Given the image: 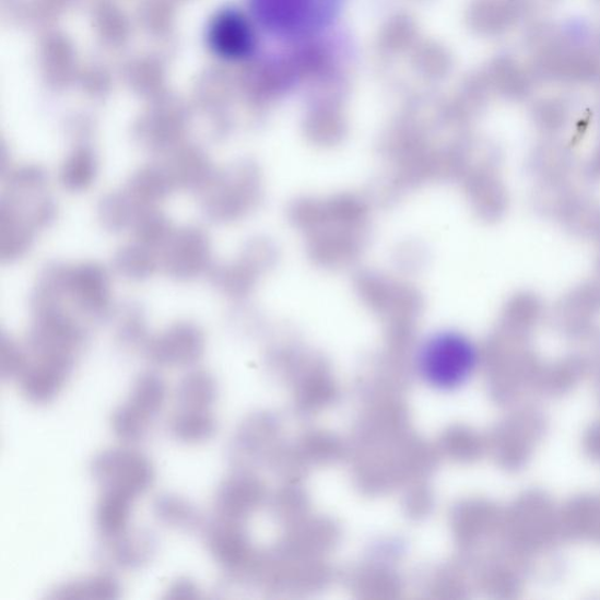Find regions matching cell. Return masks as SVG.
I'll return each mask as SVG.
<instances>
[{"label": "cell", "mask_w": 600, "mask_h": 600, "mask_svg": "<svg viewBox=\"0 0 600 600\" xmlns=\"http://www.w3.org/2000/svg\"><path fill=\"white\" fill-rule=\"evenodd\" d=\"M478 351L472 340L457 332H439L425 340L416 355L417 375L440 392L462 387L474 375Z\"/></svg>", "instance_id": "6da1fadb"}, {"label": "cell", "mask_w": 600, "mask_h": 600, "mask_svg": "<svg viewBox=\"0 0 600 600\" xmlns=\"http://www.w3.org/2000/svg\"><path fill=\"white\" fill-rule=\"evenodd\" d=\"M27 334V349L35 361L50 362L72 368L74 358L85 343V330L67 307L34 311Z\"/></svg>", "instance_id": "7a4b0ae2"}, {"label": "cell", "mask_w": 600, "mask_h": 600, "mask_svg": "<svg viewBox=\"0 0 600 600\" xmlns=\"http://www.w3.org/2000/svg\"><path fill=\"white\" fill-rule=\"evenodd\" d=\"M344 0H263V20L275 35L299 42L328 30Z\"/></svg>", "instance_id": "3957f363"}, {"label": "cell", "mask_w": 600, "mask_h": 600, "mask_svg": "<svg viewBox=\"0 0 600 600\" xmlns=\"http://www.w3.org/2000/svg\"><path fill=\"white\" fill-rule=\"evenodd\" d=\"M64 304L79 316L91 320L105 318L111 309L109 275L94 262L57 264Z\"/></svg>", "instance_id": "277c9868"}, {"label": "cell", "mask_w": 600, "mask_h": 600, "mask_svg": "<svg viewBox=\"0 0 600 600\" xmlns=\"http://www.w3.org/2000/svg\"><path fill=\"white\" fill-rule=\"evenodd\" d=\"M255 175L245 165L215 170L200 191L203 214L215 223H230L247 213L255 200Z\"/></svg>", "instance_id": "5b68a950"}, {"label": "cell", "mask_w": 600, "mask_h": 600, "mask_svg": "<svg viewBox=\"0 0 600 600\" xmlns=\"http://www.w3.org/2000/svg\"><path fill=\"white\" fill-rule=\"evenodd\" d=\"M212 245L199 226L187 225L173 230L160 250V269L178 282L201 278L212 268Z\"/></svg>", "instance_id": "8992f818"}, {"label": "cell", "mask_w": 600, "mask_h": 600, "mask_svg": "<svg viewBox=\"0 0 600 600\" xmlns=\"http://www.w3.org/2000/svg\"><path fill=\"white\" fill-rule=\"evenodd\" d=\"M92 472L104 490L132 497L148 491L153 481L151 462L133 449L115 448L99 454L93 461Z\"/></svg>", "instance_id": "52a82bcc"}, {"label": "cell", "mask_w": 600, "mask_h": 600, "mask_svg": "<svg viewBox=\"0 0 600 600\" xmlns=\"http://www.w3.org/2000/svg\"><path fill=\"white\" fill-rule=\"evenodd\" d=\"M204 346L205 338L198 326L189 321H178L151 338L145 352L156 365L186 367L202 358Z\"/></svg>", "instance_id": "ba28073f"}, {"label": "cell", "mask_w": 600, "mask_h": 600, "mask_svg": "<svg viewBox=\"0 0 600 600\" xmlns=\"http://www.w3.org/2000/svg\"><path fill=\"white\" fill-rule=\"evenodd\" d=\"M34 202L3 197L0 205V258L4 263L23 258L39 232L32 220Z\"/></svg>", "instance_id": "9c48e42d"}, {"label": "cell", "mask_w": 600, "mask_h": 600, "mask_svg": "<svg viewBox=\"0 0 600 600\" xmlns=\"http://www.w3.org/2000/svg\"><path fill=\"white\" fill-rule=\"evenodd\" d=\"M162 167L166 170L173 189L201 191L215 169L207 153L197 145L180 144L165 154Z\"/></svg>", "instance_id": "30bf717a"}, {"label": "cell", "mask_w": 600, "mask_h": 600, "mask_svg": "<svg viewBox=\"0 0 600 600\" xmlns=\"http://www.w3.org/2000/svg\"><path fill=\"white\" fill-rule=\"evenodd\" d=\"M174 190L168 175L161 164L145 165L128 178L122 188L139 215L145 210L156 209Z\"/></svg>", "instance_id": "8fae6325"}, {"label": "cell", "mask_w": 600, "mask_h": 600, "mask_svg": "<svg viewBox=\"0 0 600 600\" xmlns=\"http://www.w3.org/2000/svg\"><path fill=\"white\" fill-rule=\"evenodd\" d=\"M71 368L58 364L34 361L20 376L23 395L32 402L52 400L60 391Z\"/></svg>", "instance_id": "7c38bea8"}, {"label": "cell", "mask_w": 600, "mask_h": 600, "mask_svg": "<svg viewBox=\"0 0 600 600\" xmlns=\"http://www.w3.org/2000/svg\"><path fill=\"white\" fill-rule=\"evenodd\" d=\"M99 161L87 144H79L63 158L59 169V183L71 192H83L96 180Z\"/></svg>", "instance_id": "4fadbf2b"}, {"label": "cell", "mask_w": 600, "mask_h": 600, "mask_svg": "<svg viewBox=\"0 0 600 600\" xmlns=\"http://www.w3.org/2000/svg\"><path fill=\"white\" fill-rule=\"evenodd\" d=\"M113 266L121 278L142 282L152 278L160 269V251L132 240L116 252Z\"/></svg>", "instance_id": "5bb4252c"}, {"label": "cell", "mask_w": 600, "mask_h": 600, "mask_svg": "<svg viewBox=\"0 0 600 600\" xmlns=\"http://www.w3.org/2000/svg\"><path fill=\"white\" fill-rule=\"evenodd\" d=\"M133 498L122 492L104 490L97 502L96 525L105 537L117 538L125 531Z\"/></svg>", "instance_id": "9a60e30c"}, {"label": "cell", "mask_w": 600, "mask_h": 600, "mask_svg": "<svg viewBox=\"0 0 600 600\" xmlns=\"http://www.w3.org/2000/svg\"><path fill=\"white\" fill-rule=\"evenodd\" d=\"M215 398V380L204 370L191 372L177 388V402L183 410L208 411Z\"/></svg>", "instance_id": "2e32d148"}, {"label": "cell", "mask_w": 600, "mask_h": 600, "mask_svg": "<svg viewBox=\"0 0 600 600\" xmlns=\"http://www.w3.org/2000/svg\"><path fill=\"white\" fill-rule=\"evenodd\" d=\"M138 215L122 189L106 193L97 205V219L103 228L111 233L131 231Z\"/></svg>", "instance_id": "e0dca14e"}, {"label": "cell", "mask_w": 600, "mask_h": 600, "mask_svg": "<svg viewBox=\"0 0 600 600\" xmlns=\"http://www.w3.org/2000/svg\"><path fill=\"white\" fill-rule=\"evenodd\" d=\"M166 384L154 373H145L133 386L131 397L125 402L139 414L152 420L164 407Z\"/></svg>", "instance_id": "ac0fdd59"}, {"label": "cell", "mask_w": 600, "mask_h": 600, "mask_svg": "<svg viewBox=\"0 0 600 600\" xmlns=\"http://www.w3.org/2000/svg\"><path fill=\"white\" fill-rule=\"evenodd\" d=\"M170 431L178 440L197 444L214 435L216 421L208 411L181 410L172 419Z\"/></svg>", "instance_id": "d6986e66"}, {"label": "cell", "mask_w": 600, "mask_h": 600, "mask_svg": "<svg viewBox=\"0 0 600 600\" xmlns=\"http://www.w3.org/2000/svg\"><path fill=\"white\" fill-rule=\"evenodd\" d=\"M133 240L161 250L173 232V226L158 208L145 210L134 221L131 231Z\"/></svg>", "instance_id": "ffe728a7"}, {"label": "cell", "mask_w": 600, "mask_h": 600, "mask_svg": "<svg viewBox=\"0 0 600 600\" xmlns=\"http://www.w3.org/2000/svg\"><path fill=\"white\" fill-rule=\"evenodd\" d=\"M119 593L118 584L106 575L67 584L54 591V599H111Z\"/></svg>", "instance_id": "44dd1931"}, {"label": "cell", "mask_w": 600, "mask_h": 600, "mask_svg": "<svg viewBox=\"0 0 600 600\" xmlns=\"http://www.w3.org/2000/svg\"><path fill=\"white\" fill-rule=\"evenodd\" d=\"M5 176V193L37 195L46 192L48 176L38 165L25 164L9 167Z\"/></svg>", "instance_id": "7402d4cb"}, {"label": "cell", "mask_w": 600, "mask_h": 600, "mask_svg": "<svg viewBox=\"0 0 600 600\" xmlns=\"http://www.w3.org/2000/svg\"><path fill=\"white\" fill-rule=\"evenodd\" d=\"M117 336L123 346H148L150 338L148 323L141 309L137 305H127L119 314Z\"/></svg>", "instance_id": "603a6c76"}, {"label": "cell", "mask_w": 600, "mask_h": 600, "mask_svg": "<svg viewBox=\"0 0 600 600\" xmlns=\"http://www.w3.org/2000/svg\"><path fill=\"white\" fill-rule=\"evenodd\" d=\"M150 419L137 413L127 404H122L111 415V427L116 435L123 442H138L148 432Z\"/></svg>", "instance_id": "cb8c5ba5"}, {"label": "cell", "mask_w": 600, "mask_h": 600, "mask_svg": "<svg viewBox=\"0 0 600 600\" xmlns=\"http://www.w3.org/2000/svg\"><path fill=\"white\" fill-rule=\"evenodd\" d=\"M210 550L220 563L235 565L239 554L237 532L226 526L217 525L208 534Z\"/></svg>", "instance_id": "d4e9b609"}, {"label": "cell", "mask_w": 600, "mask_h": 600, "mask_svg": "<svg viewBox=\"0 0 600 600\" xmlns=\"http://www.w3.org/2000/svg\"><path fill=\"white\" fill-rule=\"evenodd\" d=\"M155 510L161 521L178 527L191 525L197 516L186 501L173 496L160 497Z\"/></svg>", "instance_id": "484cf974"}, {"label": "cell", "mask_w": 600, "mask_h": 600, "mask_svg": "<svg viewBox=\"0 0 600 600\" xmlns=\"http://www.w3.org/2000/svg\"><path fill=\"white\" fill-rule=\"evenodd\" d=\"M28 364L25 352L10 338L3 337L0 348V366L4 377H20Z\"/></svg>", "instance_id": "4316f807"}, {"label": "cell", "mask_w": 600, "mask_h": 600, "mask_svg": "<svg viewBox=\"0 0 600 600\" xmlns=\"http://www.w3.org/2000/svg\"><path fill=\"white\" fill-rule=\"evenodd\" d=\"M198 588L189 580H178L173 584L168 591V598L191 599L199 597Z\"/></svg>", "instance_id": "83f0119b"}]
</instances>
